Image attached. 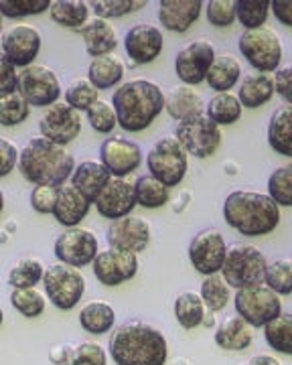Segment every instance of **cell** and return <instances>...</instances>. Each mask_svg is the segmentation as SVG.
Instances as JSON below:
<instances>
[{"label": "cell", "instance_id": "4fadbf2b", "mask_svg": "<svg viewBox=\"0 0 292 365\" xmlns=\"http://www.w3.org/2000/svg\"><path fill=\"white\" fill-rule=\"evenodd\" d=\"M19 91L35 108H51L61 96V83L53 69L45 66H31L19 76Z\"/></svg>", "mask_w": 292, "mask_h": 365}, {"label": "cell", "instance_id": "f546056e", "mask_svg": "<svg viewBox=\"0 0 292 365\" xmlns=\"http://www.w3.org/2000/svg\"><path fill=\"white\" fill-rule=\"evenodd\" d=\"M239 76H241L239 61L234 55L226 53V55H217L215 57L212 69L207 73V83L217 93H226V91H229L238 83Z\"/></svg>", "mask_w": 292, "mask_h": 365}, {"label": "cell", "instance_id": "681fc988", "mask_svg": "<svg viewBox=\"0 0 292 365\" xmlns=\"http://www.w3.org/2000/svg\"><path fill=\"white\" fill-rule=\"evenodd\" d=\"M53 0H0V13L6 19H23L49 11Z\"/></svg>", "mask_w": 292, "mask_h": 365}, {"label": "cell", "instance_id": "7dc6e473", "mask_svg": "<svg viewBox=\"0 0 292 365\" xmlns=\"http://www.w3.org/2000/svg\"><path fill=\"white\" fill-rule=\"evenodd\" d=\"M88 122L93 130L100 132V134H110L118 126V114H116V108L106 102V100H98L95 104L85 112Z\"/></svg>", "mask_w": 292, "mask_h": 365}, {"label": "cell", "instance_id": "f6af8a7d", "mask_svg": "<svg viewBox=\"0 0 292 365\" xmlns=\"http://www.w3.org/2000/svg\"><path fill=\"white\" fill-rule=\"evenodd\" d=\"M266 287H270L276 294H292V260L278 258L268 262L264 276Z\"/></svg>", "mask_w": 292, "mask_h": 365}, {"label": "cell", "instance_id": "8d00e7d4", "mask_svg": "<svg viewBox=\"0 0 292 365\" xmlns=\"http://www.w3.org/2000/svg\"><path fill=\"white\" fill-rule=\"evenodd\" d=\"M266 343L284 355H292V313H280L264 327Z\"/></svg>", "mask_w": 292, "mask_h": 365}, {"label": "cell", "instance_id": "ac0fdd59", "mask_svg": "<svg viewBox=\"0 0 292 365\" xmlns=\"http://www.w3.org/2000/svg\"><path fill=\"white\" fill-rule=\"evenodd\" d=\"M100 163L112 173V177L124 179L140 167L142 148L134 140L112 136V138H106L100 146Z\"/></svg>", "mask_w": 292, "mask_h": 365}, {"label": "cell", "instance_id": "30bf717a", "mask_svg": "<svg viewBox=\"0 0 292 365\" xmlns=\"http://www.w3.org/2000/svg\"><path fill=\"white\" fill-rule=\"evenodd\" d=\"M234 302L239 317H244L252 327H266L282 313L280 294L264 284L241 288L236 292Z\"/></svg>", "mask_w": 292, "mask_h": 365}, {"label": "cell", "instance_id": "8fae6325", "mask_svg": "<svg viewBox=\"0 0 292 365\" xmlns=\"http://www.w3.org/2000/svg\"><path fill=\"white\" fill-rule=\"evenodd\" d=\"M227 242L224 234L215 227L201 230L189 244V260L193 268L203 276L221 272L227 256Z\"/></svg>", "mask_w": 292, "mask_h": 365}, {"label": "cell", "instance_id": "5b68a950", "mask_svg": "<svg viewBox=\"0 0 292 365\" xmlns=\"http://www.w3.org/2000/svg\"><path fill=\"white\" fill-rule=\"evenodd\" d=\"M268 262L266 256L250 244H234L227 250L226 262L221 268V276L236 290L262 284L266 276Z\"/></svg>", "mask_w": 292, "mask_h": 365}, {"label": "cell", "instance_id": "603a6c76", "mask_svg": "<svg viewBox=\"0 0 292 365\" xmlns=\"http://www.w3.org/2000/svg\"><path fill=\"white\" fill-rule=\"evenodd\" d=\"M92 207V201L83 195L81 191H78L73 185L69 187H61V193H59V201L55 205L53 217L57 220L59 225L63 227H80L81 220L90 213Z\"/></svg>", "mask_w": 292, "mask_h": 365}, {"label": "cell", "instance_id": "60d3db41", "mask_svg": "<svg viewBox=\"0 0 292 365\" xmlns=\"http://www.w3.org/2000/svg\"><path fill=\"white\" fill-rule=\"evenodd\" d=\"M28 112H31V104L21 91L0 96V124L2 126L23 124L28 118Z\"/></svg>", "mask_w": 292, "mask_h": 365}, {"label": "cell", "instance_id": "83f0119b", "mask_svg": "<svg viewBox=\"0 0 292 365\" xmlns=\"http://www.w3.org/2000/svg\"><path fill=\"white\" fill-rule=\"evenodd\" d=\"M268 144L270 148L282 155V157L292 158V106H282L278 108L268 122Z\"/></svg>", "mask_w": 292, "mask_h": 365}, {"label": "cell", "instance_id": "ba28073f", "mask_svg": "<svg viewBox=\"0 0 292 365\" xmlns=\"http://www.w3.org/2000/svg\"><path fill=\"white\" fill-rule=\"evenodd\" d=\"M174 138L195 158L213 157L221 144V128L205 112L177 122Z\"/></svg>", "mask_w": 292, "mask_h": 365}, {"label": "cell", "instance_id": "8992f818", "mask_svg": "<svg viewBox=\"0 0 292 365\" xmlns=\"http://www.w3.org/2000/svg\"><path fill=\"white\" fill-rule=\"evenodd\" d=\"M146 167L150 175L167 187H177L185 179L189 167V153L174 136H165L152 144L146 155Z\"/></svg>", "mask_w": 292, "mask_h": 365}, {"label": "cell", "instance_id": "7c38bea8", "mask_svg": "<svg viewBox=\"0 0 292 365\" xmlns=\"http://www.w3.org/2000/svg\"><path fill=\"white\" fill-rule=\"evenodd\" d=\"M55 258L59 264H67L73 268H83L88 264H93L98 258V237L92 230L85 227H69L61 235H57L53 244Z\"/></svg>", "mask_w": 292, "mask_h": 365}, {"label": "cell", "instance_id": "c3c4849f", "mask_svg": "<svg viewBox=\"0 0 292 365\" xmlns=\"http://www.w3.org/2000/svg\"><path fill=\"white\" fill-rule=\"evenodd\" d=\"M146 2L145 0H92L90 6L98 19H120L124 14H130L138 9H142Z\"/></svg>", "mask_w": 292, "mask_h": 365}, {"label": "cell", "instance_id": "7402d4cb", "mask_svg": "<svg viewBox=\"0 0 292 365\" xmlns=\"http://www.w3.org/2000/svg\"><path fill=\"white\" fill-rule=\"evenodd\" d=\"M203 2L201 0H160L159 2V21L167 31L185 33L195 25L201 16Z\"/></svg>", "mask_w": 292, "mask_h": 365}, {"label": "cell", "instance_id": "bcb514c9", "mask_svg": "<svg viewBox=\"0 0 292 365\" xmlns=\"http://www.w3.org/2000/svg\"><path fill=\"white\" fill-rule=\"evenodd\" d=\"M14 311L27 319H37L45 311V297L37 288H14L11 294Z\"/></svg>", "mask_w": 292, "mask_h": 365}, {"label": "cell", "instance_id": "9f6ffc18", "mask_svg": "<svg viewBox=\"0 0 292 365\" xmlns=\"http://www.w3.org/2000/svg\"><path fill=\"white\" fill-rule=\"evenodd\" d=\"M272 13L280 25L292 26V0H272Z\"/></svg>", "mask_w": 292, "mask_h": 365}, {"label": "cell", "instance_id": "11a10c76", "mask_svg": "<svg viewBox=\"0 0 292 365\" xmlns=\"http://www.w3.org/2000/svg\"><path fill=\"white\" fill-rule=\"evenodd\" d=\"M274 81H276V91L292 106V66L280 67L274 76Z\"/></svg>", "mask_w": 292, "mask_h": 365}, {"label": "cell", "instance_id": "484cf974", "mask_svg": "<svg viewBox=\"0 0 292 365\" xmlns=\"http://www.w3.org/2000/svg\"><path fill=\"white\" fill-rule=\"evenodd\" d=\"M276 91V81L270 73H250L246 76L241 86H239L238 98L244 108H250V110H256L260 106L268 104L272 100Z\"/></svg>", "mask_w": 292, "mask_h": 365}, {"label": "cell", "instance_id": "9a60e30c", "mask_svg": "<svg viewBox=\"0 0 292 365\" xmlns=\"http://www.w3.org/2000/svg\"><path fill=\"white\" fill-rule=\"evenodd\" d=\"M39 130L43 138L55 144L66 146L73 143L81 132L80 112L67 102H57L51 108H47L45 114L41 116Z\"/></svg>", "mask_w": 292, "mask_h": 365}, {"label": "cell", "instance_id": "d6986e66", "mask_svg": "<svg viewBox=\"0 0 292 365\" xmlns=\"http://www.w3.org/2000/svg\"><path fill=\"white\" fill-rule=\"evenodd\" d=\"M93 205L98 207V213L102 217L112 220V222L128 217L132 213V209L138 205L134 182L112 177L106 187L100 191V195L95 197Z\"/></svg>", "mask_w": 292, "mask_h": 365}, {"label": "cell", "instance_id": "6da1fadb", "mask_svg": "<svg viewBox=\"0 0 292 365\" xmlns=\"http://www.w3.org/2000/svg\"><path fill=\"white\" fill-rule=\"evenodd\" d=\"M108 349L116 365H165L169 357L165 335L140 321L120 325L112 333Z\"/></svg>", "mask_w": 292, "mask_h": 365}, {"label": "cell", "instance_id": "b9f144b4", "mask_svg": "<svg viewBox=\"0 0 292 365\" xmlns=\"http://www.w3.org/2000/svg\"><path fill=\"white\" fill-rule=\"evenodd\" d=\"M268 195L280 207H292V163L272 170L268 177Z\"/></svg>", "mask_w": 292, "mask_h": 365}, {"label": "cell", "instance_id": "9c48e42d", "mask_svg": "<svg viewBox=\"0 0 292 365\" xmlns=\"http://www.w3.org/2000/svg\"><path fill=\"white\" fill-rule=\"evenodd\" d=\"M43 287L53 307L61 311H71L85 294V278L73 266L55 264L47 268Z\"/></svg>", "mask_w": 292, "mask_h": 365}, {"label": "cell", "instance_id": "f907efd6", "mask_svg": "<svg viewBox=\"0 0 292 365\" xmlns=\"http://www.w3.org/2000/svg\"><path fill=\"white\" fill-rule=\"evenodd\" d=\"M207 21L217 29L231 26L238 21V2L236 0H209L205 4Z\"/></svg>", "mask_w": 292, "mask_h": 365}, {"label": "cell", "instance_id": "ab89813d", "mask_svg": "<svg viewBox=\"0 0 292 365\" xmlns=\"http://www.w3.org/2000/svg\"><path fill=\"white\" fill-rule=\"evenodd\" d=\"M59 365H106V351L92 341L78 343L63 349V359Z\"/></svg>", "mask_w": 292, "mask_h": 365}, {"label": "cell", "instance_id": "4316f807", "mask_svg": "<svg viewBox=\"0 0 292 365\" xmlns=\"http://www.w3.org/2000/svg\"><path fill=\"white\" fill-rule=\"evenodd\" d=\"M252 325L244 317H229L215 331V343L226 351H244L252 345Z\"/></svg>", "mask_w": 292, "mask_h": 365}, {"label": "cell", "instance_id": "277c9868", "mask_svg": "<svg viewBox=\"0 0 292 365\" xmlns=\"http://www.w3.org/2000/svg\"><path fill=\"white\" fill-rule=\"evenodd\" d=\"M19 170L33 185L61 187L67 179H71L75 170V160L71 153H67L66 146L41 136L31 138L21 150Z\"/></svg>", "mask_w": 292, "mask_h": 365}, {"label": "cell", "instance_id": "74e56055", "mask_svg": "<svg viewBox=\"0 0 292 365\" xmlns=\"http://www.w3.org/2000/svg\"><path fill=\"white\" fill-rule=\"evenodd\" d=\"M45 268L37 258H23L9 272V284L13 288H35L45 278Z\"/></svg>", "mask_w": 292, "mask_h": 365}, {"label": "cell", "instance_id": "7bdbcfd3", "mask_svg": "<svg viewBox=\"0 0 292 365\" xmlns=\"http://www.w3.org/2000/svg\"><path fill=\"white\" fill-rule=\"evenodd\" d=\"M100 100V90L90 79H73L66 90V102L78 112H88Z\"/></svg>", "mask_w": 292, "mask_h": 365}, {"label": "cell", "instance_id": "6f0895ef", "mask_svg": "<svg viewBox=\"0 0 292 365\" xmlns=\"http://www.w3.org/2000/svg\"><path fill=\"white\" fill-rule=\"evenodd\" d=\"M248 365H282L276 359V357H272V355H256L250 359V364Z\"/></svg>", "mask_w": 292, "mask_h": 365}, {"label": "cell", "instance_id": "2e32d148", "mask_svg": "<svg viewBox=\"0 0 292 365\" xmlns=\"http://www.w3.org/2000/svg\"><path fill=\"white\" fill-rule=\"evenodd\" d=\"M41 33L35 26L28 25H14L9 31L2 33V57L11 61L14 67L33 66L41 51Z\"/></svg>", "mask_w": 292, "mask_h": 365}, {"label": "cell", "instance_id": "5bb4252c", "mask_svg": "<svg viewBox=\"0 0 292 365\" xmlns=\"http://www.w3.org/2000/svg\"><path fill=\"white\" fill-rule=\"evenodd\" d=\"M215 49L207 41H191L174 57V71L185 86L207 81V73L215 61Z\"/></svg>", "mask_w": 292, "mask_h": 365}, {"label": "cell", "instance_id": "d4e9b609", "mask_svg": "<svg viewBox=\"0 0 292 365\" xmlns=\"http://www.w3.org/2000/svg\"><path fill=\"white\" fill-rule=\"evenodd\" d=\"M110 179H112V173L102 163H98V160H83L73 170L71 185L93 203L95 197L100 195V191L110 182Z\"/></svg>", "mask_w": 292, "mask_h": 365}, {"label": "cell", "instance_id": "7a4b0ae2", "mask_svg": "<svg viewBox=\"0 0 292 365\" xmlns=\"http://www.w3.org/2000/svg\"><path fill=\"white\" fill-rule=\"evenodd\" d=\"M112 106L118 114V126L126 132L146 130L162 110H167V96L155 81L132 79L114 91Z\"/></svg>", "mask_w": 292, "mask_h": 365}, {"label": "cell", "instance_id": "db71d44e", "mask_svg": "<svg viewBox=\"0 0 292 365\" xmlns=\"http://www.w3.org/2000/svg\"><path fill=\"white\" fill-rule=\"evenodd\" d=\"M0 157H2V170H0V175L6 177L16 167V163L21 160V150L9 138H0Z\"/></svg>", "mask_w": 292, "mask_h": 365}, {"label": "cell", "instance_id": "1f68e13d", "mask_svg": "<svg viewBox=\"0 0 292 365\" xmlns=\"http://www.w3.org/2000/svg\"><path fill=\"white\" fill-rule=\"evenodd\" d=\"M114 323H116V313L108 302L95 300V302H90L81 309L80 325L85 333L104 335L108 331H112Z\"/></svg>", "mask_w": 292, "mask_h": 365}, {"label": "cell", "instance_id": "ffe728a7", "mask_svg": "<svg viewBox=\"0 0 292 365\" xmlns=\"http://www.w3.org/2000/svg\"><path fill=\"white\" fill-rule=\"evenodd\" d=\"M106 240L110 248L126 250V252H142L150 242V225L142 217H122L110 223L106 232Z\"/></svg>", "mask_w": 292, "mask_h": 365}, {"label": "cell", "instance_id": "f5cc1de1", "mask_svg": "<svg viewBox=\"0 0 292 365\" xmlns=\"http://www.w3.org/2000/svg\"><path fill=\"white\" fill-rule=\"evenodd\" d=\"M19 76L21 73H16V67L2 57L0 59V96L19 91Z\"/></svg>", "mask_w": 292, "mask_h": 365}, {"label": "cell", "instance_id": "4dcf8cb0", "mask_svg": "<svg viewBox=\"0 0 292 365\" xmlns=\"http://www.w3.org/2000/svg\"><path fill=\"white\" fill-rule=\"evenodd\" d=\"M124 78V66L116 55L95 57L88 67V79L98 90H110Z\"/></svg>", "mask_w": 292, "mask_h": 365}, {"label": "cell", "instance_id": "836d02e7", "mask_svg": "<svg viewBox=\"0 0 292 365\" xmlns=\"http://www.w3.org/2000/svg\"><path fill=\"white\" fill-rule=\"evenodd\" d=\"M174 319L183 329H195L205 321V302L197 292H181L174 299Z\"/></svg>", "mask_w": 292, "mask_h": 365}, {"label": "cell", "instance_id": "e0dca14e", "mask_svg": "<svg viewBox=\"0 0 292 365\" xmlns=\"http://www.w3.org/2000/svg\"><path fill=\"white\" fill-rule=\"evenodd\" d=\"M138 272V256L126 250L108 248L93 260V274L100 284L118 287L126 280H132Z\"/></svg>", "mask_w": 292, "mask_h": 365}, {"label": "cell", "instance_id": "816d5d0a", "mask_svg": "<svg viewBox=\"0 0 292 365\" xmlns=\"http://www.w3.org/2000/svg\"><path fill=\"white\" fill-rule=\"evenodd\" d=\"M61 187L57 185H37L31 193V207L37 213H53L59 201Z\"/></svg>", "mask_w": 292, "mask_h": 365}, {"label": "cell", "instance_id": "44dd1931", "mask_svg": "<svg viewBox=\"0 0 292 365\" xmlns=\"http://www.w3.org/2000/svg\"><path fill=\"white\" fill-rule=\"evenodd\" d=\"M165 47L162 31L155 25H136L124 37V49L134 63H152Z\"/></svg>", "mask_w": 292, "mask_h": 365}, {"label": "cell", "instance_id": "52a82bcc", "mask_svg": "<svg viewBox=\"0 0 292 365\" xmlns=\"http://www.w3.org/2000/svg\"><path fill=\"white\" fill-rule=\"evenodd\" d=\"M239 53L246 57V61L262 71V73H270V71H278L280 61H282V43L276 31L268 29V26H260V29H252V31H244L239 35L238 41Z\"/></svg>", "mask_w": 292, "mask_h": 365}, {"label": "cell", "instance_id": "d6a6232c", "mask_svg": "<svg viewBox=\"0 0 292 365\" xmlns=\"http://www.w3.org/2000/svg\"><path fill=\"white\" fill-rule=\"evenodd\" d=\"M90 9L92 6L85 0H53L49 14L57 25L80 31L81 26L88 23Z\"/></svg>", "mask_w": 292, "mask_h": 365}, {"label": "cell", "instance_id": "f35d334b", "mask_svg": "<svg viewBox=\"0 0 292 365\" xmlns=\"http://www.w3.org/2000/svg\"><path fill=\"white\" fill-rule=\"evenodd\" d=\"M229 284L226 282L224 276L219 274H213V276H205V280L201 282V299L205 302V307L212 311V313H217L221 309L227 307V300L231 297L229 292Z\"/></svg>", "mask_w": 292, "mask_h": 365}, {"label": "cell", "instance_id": "e575fe53", "mask_svg": "<svg viewBox=\"0 0 292 365\" xmlns=\"http://www.w3.org/2000/svg\"><path fill=\"white\" fill-rule=\"evenodd\" d=\"M241 110L244 106L239 102L238 96L234 93H215L212 100L205 106V114L212 118L215 124L219 126H229V124H236L239 118H241Z\"/></svg>", "mask_w": 292, "mask_h": 365}, {"label": "cell", "instance_id": "3957f363", "mask_svg": "<svg viewBox=\"0 0 292 365\" xmlns=\"http://www.w3.org/2000/svg\"><path fill=\"white\" fill-rule=\"evenodd\" d=\"M224 220L238 234L260 237L278 227L280 205L264 193L234 191L224 201Z\"/></svg>", "mask_w": 292, "mask_h": 365}, {"label": "cell", "instance_id": "ee69618b", "mask_svg": "<svg viewBox=\"0 0 292 365\" xmlns=\"http://www.w3.org/2000/svg\"><path fill=\"white\" fill-rule=\"evenodd\" d=\"M238 2V21L246 31L264 26L272 9V0H236Z\"/></svg>", "mask_w": 292, "mask_h": 365}, {"label": "cell", "instance_id": "d590c367", "mask_svg": "<svg viewBox=\"0 0 292 365\" xmlns=\"http://www.w3.org/2000/svg\"><path fill=\"white\" fill-rule=\"evenodd\" d=\"M136 189V201L145 209H159L169 203V187L152 175H142L134 182Z\"/></svg>", "mask_w": 292, "mask_h": 365}, {"label": "cell", "instance_id": "cb8c5ba5", "mask_svg": "<svg viewBox=\"0 0 292 365\" xmlns=\"http://www.w3.org/2000/svg\"><path fill=\"white\" fill-rule=\"evenodd\" d=\"M83 43H85V51L95 57H104L112 55V51L118 47V35L116 29L110 25L104 19H92L80 29Z\"/></svg>", "mask_w": 292, "mask_h": 365}, {"label": "cell", "instance_id": "f1b7e54d", "mask_svg": "<svg viewBox=\"0 0 292 365\" xmlns=\"http://www.w3.org/2000/svg\"><path fill=\"white\" fill-rule=\"evenodd\" d=\"M205 102L199 91H195L191 86H179L173 88L167 96V112L174 120H185V118L197 116L205 112Z\"/></svg>", "mask_w": 292, "mask_h": 365}]
</instances>
